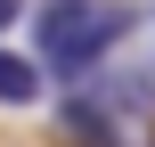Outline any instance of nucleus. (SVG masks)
<instances>
[{"label":"nucleus","mask_w":155,"mask_h":147,"mask_svg":"<svg viewBox=\"0 0 155 147\" xmlns=\"http://www.w3.org/2000/svg\"><path fill=\"white\" fill-rule=\"evenodd\" d=\"M16 16H25V0H0V33H8V25H16Z\"/></svg>","instance_id":"nucleus-4"},{"label":"nucleus","mask_w":155,"mask_h":147,"mask_svg":"<svg viewBox=\"0 0 155 147\" xmlns=\"http://www.w3.org/2000/svg\"><path fill=\"white\" fill-rule=\"evenodd\" d=\"M57 131H65L74 147H114V139H123L114 106H98L90 90H65V106H57Z\"/></svg>","instance_id":"nucleus-2"},{"label":"nucleus","mask_w":155,"mask_h":147,"mask_svg":"<svg viewBox=\"0 0 155 147\" xmlns=\"http://www.w3.org/2000/svg\"><path fill=\"white\" fill-rule=\"evenodd\" d=\"M33 98H41V65L0 49V106H33Z\"/></svg>","instance_id":"nucleus-3"},{"label":"nucleus","mask_w":155,"mask_h":147,"mask_svg":"<svg viewBox=\"0 0 155 147\" xmlns=\"http://www.w3.org/2000/svg\"><path fill=\"white\" fill-rule=\"evenodd\" d=\"M123 33H131V8H123V0H49V8H41V65H49L65 90H82Z\"/></svg>","instance_id":"nucleus-1"}]
</instances>
